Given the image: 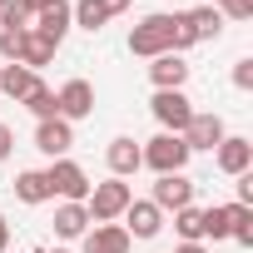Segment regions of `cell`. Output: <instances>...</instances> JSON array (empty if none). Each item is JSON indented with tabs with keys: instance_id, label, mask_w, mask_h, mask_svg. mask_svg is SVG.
I'll list each match as a JSON object with an SVG mask.
<instances>
[{
	"instance_id": "cell-2",
	"label": "cell",
	"mask_w": 253,
	"mask_h": 253,
	"mask_svg": "<svg viewBox=\"0 0 253 253\" xmlns=\"http://www.w3.org/2000/svg\"><path fill=\"white\" fill-rule=\"evenodd\" d=\"M129 199H134V189L124 184V179H104V184H94V189H89V199H84L89 223H114V218H124Z\"/></svg>"
},
{
	"instance_id": "cell-15",
	"label": "cell",
	"mask_w": 253,
	"mask_h": 253,
	"mask_svg": "<svg viewBox=\"0 0 253 253\" xmlns=\"http://www.w3.org/2000/svg\"><path fill=\"white\" fill-rule=\"evenodd\" d=\"M149 80H154V89H184V80H189L184 55H159L149 65Z\"/></svg>"
},
{
	"instance_id": "cell-9",
	"label": "cell",
	"mask_w": 253,
	"mask_h": 253,
	"mask_svg": "<svg viewBox=\"0 0 253 253\" xmlns=\"http://www.w3.org/2000/svg\"><path fill=\"white\" fill-rule=\"evenodd\" d=\"M70 25H75V20H70V0H50V5L35 15V25H30V30H35L45 45H55V50H60V45H65V35H70Z\"/></svg>"
},
{
	"instance_id": "cell-27",
	"label": "cell",
	"mask_w": 253,
	"mask_h": 253,
	"mask_svg": "<svg viewBox=\"0 0 253 253\" xmlns=\"http://www.w3.org/2000/svg\"><path fill=\"white\" fill-rule=\"evenodd\" d=\"M189 45H199V40H194V30H189V20H184V15H174V55H184Z\"/></svg>"
},
{
	"instance_id": "cell-35",
	"label": "cell",
	"mask_w": 253,
	"mask_h": 253,
	"mask_svg": "<svg viewBox=\"0 0 253 253\" xmlns=\"http://www.w3.org/2000/svg\"><path fill=\"white\" fill-rule=\"evenodd\" d=\"M45 253H70V248H45Z\"/></svg>"
},
{
	"instance_id": "cell-14",
	"label": "cell",
	"mask_w": 253,
	"mask_h": 253,
	"mask_svg": "<svg viewBox=\"0 0 253 253\" xmlns=\"http://www.w3.org/2000/svg\"><path fill=\"white\" fill-rule=\"evenodd\" d=\"M129 233H124V223H94L80 243V253H129Z\"/></svg>"
},
{
	"instance_id": "cell-32",
	"label": "cell",
	"mask_w": 253,
	"mask_h": 253,
	"mask_svg": "<svg viewBox=\"0 0 253 253\" xmlns=\"http://www.w3.org/2000/svg\"><path fill=\"white\" fill-rule=\"evenodd\" d=\"M0 253H10V223H5V213H0Z\"/></svg>"
},
{
	"instance_id": "cell-16",
	"label": "cell",
	"mask_w": 253,
	"mask_h": 253,
	"mask_svg": "<svg viewBox=\"0 0 253 253\" xmlns=\"http://www.w3.org/2000/svg\"><path fill=\"white\" fill-rule=\"evenodd\" d=\"M55 233L60 238H84L89 233V209L84 204H60L55 209Z\"/></svg>"
},
{
	"instance_id": "cell-7",
	"label": "cell",
	"mask_w": 253,
	"mask_h": 253,
	"mask_svg": "<svg viewBox=\"0 0 253 253\" xmlns=\"http://www.w3.org/2000/svg\"><path fill=\"white\" fill-rule=\"evenodd\" d=\"M149 204H154L159 213H179V209H189V204H194V179H189V174H159Z\"/></svg>"
},
{
	"instance_id": "cell-29",
	"label": "cell",
	"mask_w": 253,
	"mask_h": 253,
	"mask_svg": "<svg viewBox=\"0 0 253 253\" xmlns=\"http://www.w3.org/2000/svg\"><path fill=\"white\" fill-rule=\"evenodd\" d=\"M233 89H253V60H238L233 65Z\"/></svg>"
},
{
	"instance_id": "cell-8",
	"label": "cell",
	"mask_w": 253,
	"mask_h": 253,
	"mask_svg": "<svg viewBox=\"0 0 253 253\" xmlns=\"http://www.w3.org/2000/svg\"><path fill=\"white\" fill-rule=\"evenodd\" d=\"M223 134H228V129H223V114H199V109H194L189 129H184V144H189V154H199V149L213 154V149L223 144Z\"/></svg>"
},
{
	"instance_id": "cell-11",
	"label": "cell",
	"mask_w": 253,
	"mask_h": 253,
	"mask_svg": "<svg viewBox=\"0 0 253 253\" xmlns=\"http://www.w3.org/2000/svg\"><path fill=\"white\" fill-rule=\"evenodd\" d=\"M213 164H218L228 179H238V174H248V169H253V144H248V139H238V134H223V144L213 149Z\"/></svg>"
},
{
	"instance_id": "cell-21",
	"label": "cell",
	"mask_w": 253,
	"mask_h": 253,
	"mask_svg": "<svg viewBox=\"0 0 253 253\" xmlns=\"http://www.w3.org/2000/svg\"><path fill=\"white\" fill-rule=\"evenodd\" d=\"M20 104H25L35 119H55V114H60V109H55V89H50V84H40V80H35V89H30Z\"/></svg>"
},
{
	"instance_id": "cell-6",
	"label": "cell",
	"mask_w": 253,
	"mask_h": 253,
	"mask_svg": "<svg viewBox=\"0 0 253 253\" xmlns=\"http://www.w3.org/2000/svg\"><path fill=\"white\" fill-rule=\"evenodd\" d=\"M55 109H60L65 124L89 119V114H94V84H89V80H65V84L55 89Z\"/></svg>"
},
{
	"instance_id": "cell-25",
	"label": "cell",
	"mask_w": 253,
	"mask_h": 253,
	"mask_svg": "<svg viewBox=\"0 0 253 253\" xmlns=\"http://www.w3.org/2000/svg\"><path fill=\"white\" fill-rule=\"evenodd\" d=\"M25 40H30V30H0V60L20 65V55H25Z\"/></svg>"
},
{
	"instance_id": "cell-12",
	"label": "cell",
	"mask_w": 253,
	"mask_h": 253,
	"mask_svg": "<svg viewBox=\"0 0 253 253\" xmlns=\"http://www.w3.org/2000/svg\"><path fill=\"white\" fill-rule=\"evenodd\" d=\"M104 164H109V174H114V179H129V174H139V169H144V154H139V144H134L129 134H119V139H109Z\"/></svg>"
},
{
	"instance_id": "cell-33",
	"label": "cell",
	"mask_w": 253,
	"mask_h": 253,
	"mask_svg": "<svg viewBox=\"0 0 253 253\" xmlns=\"http://www.w3.org/2000/svg\"><path fill=\"white\" fill-rule=\"evenodd\" d=\"M20 5H25V10H30V15H40V10H45V5H50V0H20Z\"/></svg>"
},
{
	"instance_id": "cell-5",
	"label": "cell",
	"mask_w": 253,
	"mask_h": 253,
	"mask_svg": "<svg viewBox=\"0 0 253 253\" xmlns=\"http://www.w3.org/2000/svg\"><path fill=\"white\" fill-rule=\"evenodd\" d=\"M149 109H154V119L164 124V134H184V129H189V119H194V104H189L184 89H154Z\"/></svg>"
},
{
	"instance_id": "cell-18",
	"label": "cell",
	"mask_w": 253,
	"mask_h": 253,
	"mask_svg": "<svg viewBox=\"0 0 253 253\" xmlns=\"http://www.w3.org/2000/svg\"><path fill=\"white\" fill-rule=\"evenodd\" d=\"M30 89H35V75H30L25 65H5V70H0V94H5V99L20 104Z\"/></svg>"
},
{
	"instance_id": "cell-3",
	"label": "cell",
	"mask_w": 253,
	"mask_h": 253,
	"mask_svg": "<svg viewBox=\"0 0 253 253\" xmlns=\"http://www.w3.org/2000/svg\"><path fill=\"white\" fill-rule=\"evenodd\" d=\"M45 184H50V199L60 194L65 204H84V199H89V189H94V184H89V174H84V169H80L70 154H65V159H50Z\"/></svg>"
},
{
	"instance_id": "cell-26",
	"label": "cell",
	"mask_w": 253,
	"mask_h": 253,
	"mask_svg": "<svg viewBox=\"0 0 253 253\" xmlns=\"http://www.w3.org/2000/svg\"><path fill=\"white\" fill-rule=\"evenodd\" d=\"M204 238H228V213H223V204H213V209H204Z\"/></svg>"
},
{
	"instance_id": "cell-19",
	"label": "cell",
	"mask_w": 253,
	"mask_h": 253,
	"mask_svg": "<svg viewBox=\"0 0 253 253\" xmlns=\"http://www.w3.org/2000/svg\"><path fill=\"white\" fill-rule=\"evenodd\" d=\"M15 199H20V204H45V199H50L45 169H25V174H15Z\"/></svg>"
},
{
	"instance_id": "cell-36",
	"label": "cell",
	"mask_w": 253,
	"mask_h": 253,
	"mask_svg": "<svg viewBox=\"0 0 253 253\" xmlns=\"http://www.w3.org/2000/svg\"><path fill=\"white\" fill-rule=\"evenodd\" d=\"M209 5H213V10H218V5H223V0H209Z\"/></svg>"
},
{
	"instance_id": "cell-37",
	"label": "cell",
	"mask_w": 253,
	"mask_h": 253,
	"mask_svg": "<svg viewBox=\"0 0 253 253\" xmlns=\"http://www.w3.org/2000/svg\"><path fill=\"white\" fill-rule=\"evenodd\" d=\"M0 5H5V0H0Z\"/></svg>"
},
{
	"instance_id": "cell-20",
	"label": "cell",
	"mask_w": 253,
	"mask_h": 253,
	"mask_svg": "<svg viewBox=\"0 0 253 253\" xmlns=\"http://www.w3.org/2000/svg\"><path fill=\"white\" fill-rule=\"evenodd\" d=\"M223 213H228V238L253 248V209L248 204H223Z\"/></svg>"
},
{
	"instance_id": "cell-30",
	"label": "cell",
	"mask_w": 253,
	"mask_h": 253,
	"mask_svg": "<svg viewBox=\"0 0 253 253\" xmlns=\"http://www.w3.org/2000/svg\"><path fill=\"white\" fill-rule=\"evenodd\" d=\"M10 149H15V129H10V124H0V164L10 159Z\"/></svg>"
},
{
	"instance_id": "cell-13",
	"label": "cell",
	"mask_w": 253,
	"mask_h": 253,
	"mask_svg": "<svg viewBox=\"0 0 253 253\" xmlns=\"http://www.w3.org/2000/svg\"><path fill=\"white\" fill-rule=\"evenodd\" d=\"M159 228H164V213L149 199H129V209H124V233L129 238H154Z\"/></svg>"
},
{
	"instance_id": "cell-34",
	"label": "cell",
	"mask_w": 253,
	"mask_h": 253,
	"mask_svg": "<svg viewBox=\"0 0 253 253\" xmlns=\"http://www.w3.org/2000/svg\"><path fill=\"white\" fill-rule=\"evenodd\" d=\"M174 253H209V248H204V243H179Z\"/></svg>"
},
{
	"instance_id": "cell-31",
	"label": "cell",
	"mask_w": 253,
	"mask_h": 253,
	"mask_svg": "<svg viewBox=\"0 0 253 253\" xmlns=\"http://www.w3.org/2000/svg\"><path fill=\"white\" fill-rule=\"evenodd\" d=\"M129 5H134V0H104V10H109V15H124Z\"/></svg>"
},
{
	"instance_id": "cell-22",
	"label": "cell",
	"mask_w": 253,
	"mask_h": 253,
	"mask_svg": "<svg viewBox=\"0 0 253 253\" xmlns=\"http://www.w3.org/2000/svg\"><path fill=\"white\" fill-rule=\"evenodd\" d=\"M174 228H179L184 243H204V209H194V204L179 209V213H174Z\"/></svg>"
},
{
	"instance_id": "cell-28",
	"label": "cell",
	"mask_w": 253,
	"mask_h": 253,
	"mask_svg": "<svg viewBox=\"0 0 253 253\" xmlns=\"http://www.w3.org/2000/svg\"><path fill=\"white\" fill-rule=\"evenodd\" d=\"M218 15H228V20H253V0H223Z\"/></svg>"
},
{
	"instance_id": "cell-1",
	"label": "cell",
	"mask_w": 253,
	"mask_h": 253,
	"mask_svg": "<svg viewBox=\"0 0 253 253\" xmlns=\"http://www.w3.org/2000/svg\"><path fill=\"white\" fill-rule=\"evenodd\" d=\"M129 55H144V60L174 55V15H164V10L144 15V20L129 30Z\"/></svg>"
},
{
	"instance_id": "cell-10",
	"label": "cell",
	"mask_w": 253,
	"mask_h": 253,
	"mask_svg": "<svg viewBox=\"0 0 253 253\" xmlns=\"http://www.w3.org/2000/svg\"><path fill=\"white\" fill-rule=\"evenodd\" d=\"M70 144H75V124H65L60 114L35 124V149H40V154H50V159H65V154H70Z\"/></svg>"
},
{
	"instance_id": "cell-24",
	"label": "cell",
	"mask_w": 253,
	"mask_h": 253,
	"mask_svg": "<svg viewBox=\"0 0 253 253\" xmlns=\"http://www.w3.org/2000/svg\"><path fill=\"white\" fill-rule=\"evenodd\" d=\"M30 25H35V15L20 0H5V5H0V30H30Z\"/></svg>"
},
{
	"instance_id": "cell-17",
	"label": "cell",
	"mask_w": 253,
	"mask_h": 253,
	"mask_svg": "<svg viewBox=\"0 0 253 253\" xmlns=\"http://www.w3.org/2000/svg\"><path fill=\"white\" fill-rule=\"evenodd\" d=\"M184 20H189L194 40H218V35H223V15H218L213 5H199V10H184Z\"/></svg>"
},
{
	"instance_id": "cell-23",
	"label": "cell",
	"mask_w": 253,
	"mask_h": 253,
	"mask_svg": "<svg viewBox=\"0 0 253 253\" xmlns=\"http://www.w3.org/2000/svg\"><path fill=\"white\" fill-rule=\"evenodd\" d=\"M50 60H55V45H45V40H40V35L30 30V40H25V55H20V65H25V70L35 75V70H45Z\"/></svg>"
},
{
	"instance_id": "cell-4",
	"label": "cell",
	"mask_w": 253,
	"mask_h": 253,
	"mask_svg": "<svg viewBox=\"0 0 253 253\" xmlns=\"http://www.w3.org/2000/svg\"><path fill=\"white\" fill-rule=\"evenodd\" d=\"M139 154H144V164H149L154 174H184V164H189L184 134H159V139H149Z\"/></svg>"
}]
</instances>
